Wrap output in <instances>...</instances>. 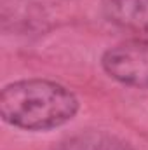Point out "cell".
Returning a JSON list of instances; mask_svg holds the SVG:
<instances>
[{
  "label": "cell",
  "instance_id": "6da1fadb",
  "mask_svg": "<svg viewBox=\"0 0 148 150\" xmlns=\"http://www.w3.org/2000/svg\"><path fill=\"white\" fill-rule=\"evenodd\" d=\"M78 110L73 93L56 82L32 79L4 87L0 94L2 119L28 131H45L63 126Z\"/></svg>",
  "mask_w": 148,
  "mask_h": 150
},
{
  "label": "cell",
  "instance_id": "7a4b0ae2",
  "mask_svg": "<svg viewBox=\"0 0 148 150\" xmlns=\"http://www.w3.org/2000/svg\"><path fill=\"white\" fill-rule=\"evenodd\" d=\"M101 65L111 79L148 89V40H127L108 49Z\"/></svg>",
  "mask_w": 148,
  "mask_h": 150
},
{
  "label": "cell",
  "instance_id": "3957f363",
  "mask_svg": "<svg viewBox=\"0 0 148 150\" xmlns=\"http://www.w3.org/2000/svg\"><path fill=\"white\" fill-rule=\"evenodd\" d=\"M105 14L120 28L148 33V0H105Z\"/></svg>",
  "mask_w": 148,
  "mask_h": 150
},
{
  "label": "cell",
  "instance_id": "277c9868",
  "mask_svg": "<svg viewBox=\"0 0 148 150\" xmlns=\"http://www.w3.org/2000/svg\"><path fill=\"white\" fill-rule=\"evenodd\" d=\"M56 150H132L125 142L99 131H87L59 143Z\"/></svg>",
  "mask_w": 148,
  "mask_h": 150
}]
</instances>
